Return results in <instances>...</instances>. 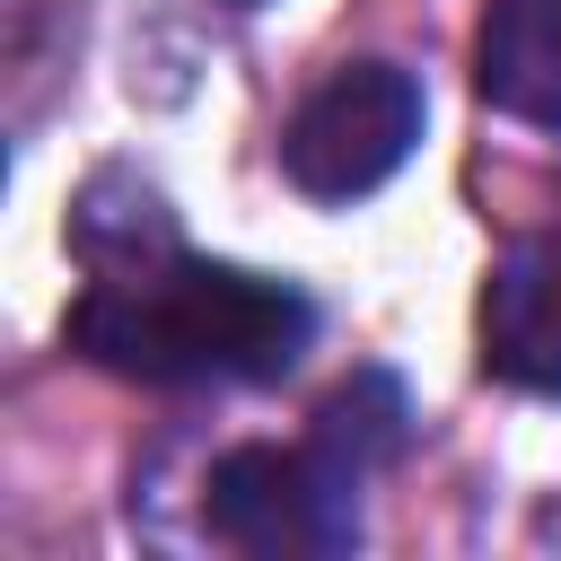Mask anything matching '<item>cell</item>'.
<instances>
[{
	"mask_svg": "<svg viewBox=\"0 0 561 561\" xmlns=\"http://www.w3.org/2000/svg\"><path fill=\"white\" fill-rule=\"evenodd\" d=\"M316 333V307L289 280L158 254L131 272H96V289L70 307V342L140 386H254L280 377Z\"/></svg>",
	"mask_w": 561,
	"mask_h": 561,
	"instance_id": "obj_1",
	"label": "cell"
},
{
	"mask_svg": "<svg viewBox=\"0 0 561 561\" xmlns=\"http://www.w3.org/2000/svg\"><path fill=\"white\" fill-rule=\"evenodd\" d=\"M421 149V79L394 61H342L280 131V175L307 202H359Z\"/></svg>",
	"mask_w": 561,
	"mask_h": 561,
	"instance_id": "obj_2",
	"label": "cell"
},
{
	"mask_svg": "<svg viewBox=\"0 0 561 561\" xmlns=\"http://www.w3.org/2000/svg\"><path fill=\"white\" fill-rule=\"evenodd\" d=\"M359 473H342L324 447H228L210 465L202 517L228 552L254 561H333L359 517H351Z\"/></svg>",
	"mask_w": 561,
	"mask_h": 561,
	"instance_id": "obj_3",
	"label": "cell"
},
{
	"mask_svg": "<svg viewBox=\"0 0 561 561\" xmlns=\"http://www.w3.org/2000/svg\"><path fill=\"white\" fill-rule=\"evenodd\" d=\"M482 368L517 394H561V228L526 237L482 280Z\"/></svg>",
	"mask_w": 561,
	"mask_h": 561,
	"instance_id": "obj_4",
	"label": "cell"
},
{
	"mask_svg": "<svg viewBox=\"0 0 561 561\" xmlns=\"http://www.w3.org/2000/svg\"><path fill=\"white\" fill-rule=\"evenodd\" d=\"M473 88L508 123H561V0H491L473 35Z\"/></svg>",
	"mask_w": 561,
	"mask_h": 561,
	"instance_id": "obj_5",
	"label": "cell"
},
{
	"mask_svg": "<svg viewBox=\"0 0 561 561\" xmlns=\"http://www.w3.org/2000/svg\"><path fill=\"white\" fill-rule=\"evenodd\" d=\"M316 447H324L342 473L386 465V456L403 447V394H394V377H351V386L316 412Z\"/></svg>",
	"mask_w": 561,
	"mask_h": 561,
	"instance_id": "obj_6",
	"label": "cell"
}]
</instances>
